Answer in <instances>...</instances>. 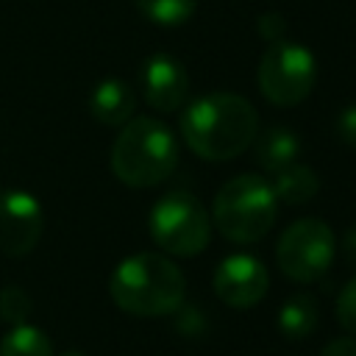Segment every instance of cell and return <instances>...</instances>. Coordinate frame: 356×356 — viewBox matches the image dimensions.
Segmentation results:
<instances>
[{
  "label": "cell",
  "instance_id": "1",
  "mask_svg": "<svg viewBox=\"0 0 356 356\" xmlns=\"http://www.w3.org/2000/svg\"><path fill=\"white\" fill-rule=\"evenodd\" d=\"M259 134V114L242 95L211 92L181 111V136L206 161H228L245 153Z\"/></svg>",
  "mask_w": 356,
  "mask_h": 356
},
{
  "label": "cell",
  "instance_id": "2",
  "mask_svg": "<svg viewBox=\"0 0 356 356\" xmlns=\"http://www.w3.org/2000/svg\"><path fill=\"white\" fill-rule=\"evenodd\" d=\"M111 300L136 317H161L178 312L186 295V278L175 261L159 253H136L117 264L108 278Z\"/></svg>",
  "mask_w": 356,
  "mask_h": 356
},
{
  "label": "cell",
  "instance_id": "3",
  "mask_svg": "<svg viewBox=\"0 0 356 356\" xmlns=\"http://www.w3.org/2000/svg\"><path fill=\"white\" fill-rule=\"evenodd\" d=\"M178 164L175 134L156 117H134L117 134L111 147L114 175L134 189H147L170 178Z\"/></svg>",
  "mask_w": 356,
  "mask_h": 356
},
{
  "label": "cell",
  "instance_id": "4",
  "mask_svg": "<svg viewBox=\"0 0 356 356\" xmlns=\"http://www.w3.org/2000/svg\"><path fill=\"white\" fill-rule=\"evenodd\" d=\"M275 214L278 200L273 195V186L264 178L248 172L222 184V189L214 197L211 222L225 239L248 245L267 236V231L275 222Z\"/></svg>",
  "mask_w": 356,
  "mask_h": 356
},
{
  "label": "cell",
  "instance_id": "5",
  "mask_svg": "<svg viewBox=\"0 0 356 356\" xmlns=\"http://www.w3.org/2000/svg\"><path fill=\"white\" fill-rule=\"evenodd\" d=\"M150 236L170 256H197L211 239L209 211L192 192H167L150 209Z\"/></svg>",
  "mask_w": 356,
  "mask_h": 356
},
{
  "label": "cell",
  "instance_id": "6",
  "mask_svg": "<svg viewBox=\"0 0 356 356\" xmlns=\"http://www.w3.org/2000/svg\"><path fill=\"white\" fill-rule=\"evenodd\" d=\"M317 81L314 56L289 39L270 42L259 61V89L275 106H295L309 97Z\"/></svg>",
  "mask_w": 356,
  "mask_h": 356
},
{
  "label": "cell",
  "instance_id": "7",
  "mask_svg": "<svg viewBox=\"0 0 356 356\" xmlns=\"http://www.w3.org/2000/svg\"><path fill=\"white\" fill-rule=\"evenodd\" d=\"M278 267L286 278L298 284L317 281L325 275L334 259V231L317 220V217H303L295 220L278 239L275 248Z\"/></svg>",
  "mask_w": 356,
  "mask_h": 356
},
{
  "label": "cell",
  "instance_id": "8",
  "mask_svg": "<svg viewBox=\"0 0 356 356\" xmlns=\"http://www.w3.org/2000/svg\"><path fill=\"white\" fill-rule=\"evenodd\" d=\"M270 286L267 267L250 253H231L214 270V292L231 309L256 306Z\"/></svg>",
  "mask_w": 356,
  "mask_h": 356
},
{
  "label": "cell",
  "instance_id": "9",
  "mask_svg": "<svg viewBox=\"0 0 356 356\" xmlns=\"http://www.w3.org/2000/svg\"><path fill=\"white\" fill-rule=\"evenodd\" d=\"M42 206L33 195L11 189L0 195V250L8 256H25L42 236Z\"/></svg>",
  "mask_w": 356,
  "mask_h": 356
},
{
  "label": "cell",
  "instance_id": "10",
  "mask_svg": "<svg viewBox=\"0 0 356 356\" xmlns=\"http://www.w3.org/2000/svg\"><path fill=\"white\" fill-rule=\"evenodd\" d=\"M142 92L156 111H178L189 95V75L178 58L156 53L142 67Z\"/></svg>",
  "mask_w": 356,
  "mask_h": 356
},
{
  "label": "cell",
  "instance_id": "11",
  "mask_svg": "<svg viewBox=\"0 0 356 356\" xmlns=\"http://www.w3.org/2000/svg\"><path fill=\"white\" fill-rule=\"evenodd\" d=\"M89 108H92L95 120H100L103 125H122L134 117L136 97H134V89L125 81L108 78V81L95 86Z\"/></svg>",
  "mask_w": 356,
  "mask_h": 356
},
{
  "label": "cell",
  "instance_id": "12",
  "mask_svg": "<svg viewBox=\"0 0 356 356\" xmlns=\"http://www.w3.org/2000/svg\"><path fill=\"white\" fill-rule=\"evenodd\" d=\"M298 153H300V142L292 128L273 125L264 134H259V139H256V161L267 172H278L281 167L292 164L298 159Z\"/></svg>",
  "mask_w": 356,
  "mask_h": 356
},
{
  "label": "cell",
  "instance_id": "13",
  "mask_svg": "<svg viewBox=\"0 0 356 356\" xmlns=\"http://www.w3.org/2000/svg\"><path fill=\"white\" fill-rule=\"evenodd\" d=\"M270 186H273L275 200H284V203L298 206V203H306V200H312L317 195L320 181H317V172L314 170L292 161V164L281 167L278 172H273V184Z\"/></svg>",
  "mask_w": 356,
  "mask_h": 356
},
{
  "label": "cell",
  "instance_id": "14",
  "mask_svg": "<svg viewBox=\"0 0 356 356\" xmlns=\"http://www.w3.org/2000/svg\"><path fill=\"white\" fill-rule=\"evenodd\" d=\"M317 328V303L312 295H292L278 312V331L289 339H303Z\"/></svg>",
  "mask_w": 356,
  "mask_h": 356
},
{
  "label": "cell",
  "instance_id": "15",
  "mask_svg": "<svg viewBox=\"0 0 356 356\" xmlns=\"http://www.w3.org/2000/svg\"><path fill=\"white\" fill-rule=\"evenodd\" d=\"M0 356H53V345L36 325L19 323L0 339Z\"/></svg>",
  "mask_w": 356,
  "mask_h": 356
},
{
  "label": "cell",
  "instance_id": "16",
  "mask_svg": "<svg viewBox=\"0 0 356 356\" xmlns=\"http://www.w3.org/2000/svg\"><path fill=\"white\" fill-rule=\"evenodd\" d=\"M134 3L150 22L164 28L184 25L197 8V0H134Z\"/></svg>",
  "mask_w": 356,
  "mask_h": 356
},
{
  "label": "cell",
  "instance_id": "17",
  "mask_svg": "<svg viewBox=\"0 0 356 356\" xmlns=\"http://www.w3.org/2000/svg\"><path fill=\"white\" fill-rule=\"evenodd\" d=\"M28 312H31V300L19 286H6L0 292V317L6 323L19 325V323H25Z\"/></svg>",
  "mask_w": 356,
  "mask_h": 356
},
{
  "label": "cell",
  "instance_id": "18",
  "mask_svg": "<svg viewBox=\"0 0 356 356\" xmlns=\"http://www.w3.org/2000/svg\"><path fill=\"white\" fill-rule=\"evenodd\" d=\"M337 320L348 334L356 337V278H350L337 298Z\"/></svg>",
  "mask_w": 356,
  "mask_h": 356
},
{
  "label": "cell",
  "instance_id": "19",
  "mask_svg": "<svg viewBox=\"0 0 356 356\" xmlns=\"http://www.w3.org/2000/svg\"><path fill=\"white\" fill-rule=\"evenodd\" d=\"M256 28H259V36H261V39H267V42H278V39H284L286 22H284V17H281L278 11H270V14H261V17H259Z\"/></svg>",
  "mask_w": 356,
  "mask_h": 356
},
{
  "label": "cell",
  "instance_id": "20",
  "mask_svg": "<svg viewBox=\"0 0 356 356\" xmlns=\"http://www.w3.org/2000/svg\"><path fill=\"white\" fill-rule=\"evenodd\" d=\"M337 134L342 142L356 147V106H345L337 117Z\"/></svg>",
  "mask_w": 356,
  "mask_h": 356
},
{
  "label": "cell",
  "instance_id": "21",
  "mask_svg": "<svg viewBox=\"0 0 356 356\" xmlns=\"http://www.w3.org/2000/svg\"><path fill=\"white\" fill-rule=\"evenodd\" d=\"M320 356H356V337H339V339H331Z\"/></svg>",
  "mask_w": 356,
  "mask_h": 356
},
{
  "label": "cell",
  "instance_id": "22",
  "mask_svg": "<svg viewBox=\"0 0 356 356\" xmlns=\"http://www.w3.org/2000/svg\"><path fill=\"white\" fill-rule=\"evenodd\" d=\"M342 250H345L348 264L356 267V228H350V231L345 234V239H342Z\"/></svg>",
  "mask_w": 356,
  "mask_h": 356
},
{
  "label": "cell",
  "instance_id": "23",
  "mask_svg": "<svg viewBox=\"0 0 356 356\" xmlns=\"http://www.w3.org/2000/svg\"><path fill=\"white\" fill-rule=\"evenodd\" d=\"M61 356H86V353H81V350H64Z\"/></svg>",
  "mask_w": 356,
  "mask_h": 356
}]
</instances>
